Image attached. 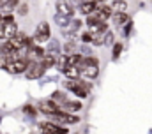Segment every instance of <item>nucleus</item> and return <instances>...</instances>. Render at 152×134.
Masks as SVG:
<instances>
[{
	"instance_id": "nucleus-1",
	"label": "nucleus",
	"mask_w": 152,
	"mask_h": 134,
	"mask_svg": "<svg viewBox=\"0 0 152 134\" xmlns=\"http://www.w3.org/2000/svg\"><path fill=\"white\" fill-rule=\"evenodd\" d=\"M27 35L25 34H14L12 37H9L2 46H0V55H9V53H16L20 51L25 44H27Z\"/></svg>"
},
{
	"instance_id": "nucleus-2",
	"label": "nucleus",
	"mask_w": 152,
	"mask_h": 134,
	"mask_svg": "<svg viewBox=\"0 0 152 134\" xmlns=\"http://www.w3.org/2000/svg\"><path fill=\"white\" fill-rule=\"evenodd\" d=\"M78 69L85 78H96L97 76V60L96 58H81V62L78 64Z\"/></svg>"
},
{
	"instance_id": "nucleus-3",
	"label": "nucleus",
	"mask_w": 152,
	"mask_h": 134,
	"mask_svg": "<svg viewBox=\"0 0 152 134\" xmlns=\"http://www.w3.org/2000/svg\"><path fill=\"white\" fill-rule=\"evenodd\" d=\"M28 66H30V64H28L27 58H18V60H12V62L5 64L4 69H5L7 72H11V74H20V72H25Z\"/></svg>"
},
{
	"instance_id": "nucleus-4",
	"label": "nucleus",
	"mask_w": 152,
	"mask_h": 134,
	"mask_svg": "<svg viewBox=\"0 0 152 134\" xmlns=\"http://www.w3.org/2000/svg\"><path fill=\"white\" fill-rule=\"evenodd\" d=\"M66 87H67L71 92H75L76 95H80V97H87V90H88V85H87V83L71 79V81L66 83Z\"/></svg>"
},
{
	"instance_id": "nucleus-5",
	"label": "nucleus",
	"mask_w": 152,
	"mask_h": 134,
	"mask_svg": "<svg viewBox=\"0 0 152 134\" xmlns=\"http://www.w3.org/2000/svg\"><path fill=\"white\" fill-rule=\"evenodd\" d=\"M87 25H88V28H90L92 32H97V34L106 32V23H104L103 20H99L96 14H90V16H88Z\"/></svg>"
},
{
	"instance_id": "nucleus-6",
	"label": "nucleus",
	"mask_w": 152,
	"mask_h": 134,
	"mask_svg": "<svg viewBox=\"0 0 152 134\" xmlns=\"http://www.w3.org/2000/svg\"><path fill=\"white\" fill-rule=\"evenodd\" d=\"M39 131L42 134H66L67 133L64 127H57L55 124H50V122H41L39 124Z\"/></svg>"
},
{
	"instance_id": "nucleus-7",
	"label": "nucleus",
	"mask_w": 152,
	"mask_h": 134,
	"mask_svg": "<svg viewBox=\"0 0 152 134\" xmlns=\"http://www.w3.org/2000/svg\"><path fill=\"white\" fill-rule=\"evenodd\" d=\"M80 62H81V57L76 55V53H73V55H66V57H62V58L58 60V66H60V69H66V67L78 66Z\"/></svg>"
},
{
	"instance_id": "nucleus-8",
	"label": "nucleus",
	"mask_w": 152,
	"mask_h": 134,
	"mask_svg": "<svg viewBox=\"0 0 152 134\" xmlns=\"http://www.w3.org/2000/svg\"><path fill=\"white\" fill-rule=\"evenodd\" d=\"M39 109H41L42 113H46V115H57V113L60 111V108L55 104V100H42V102L39 104Z\"/></svg>"
},
{
	"instance_id": "nucleus-9",
	"label": "nucleus",
	"mask_w": 152,
	"mask_h": 134,
	"mask_svg": "<svg viewBox=\"0 0 152 134\" xmlns=\"http://www.w3.org/2000/svg\"><path fill=\"white\" fill-rule=\"evenodd\" d=\"M27 78L28 79H37L42 76V72H44V67L41 66V64H30V66L27 67Z\"/></svg>"
},
{
	"instance_id": "nucleus-10",
	"label": "nucleus",
	"mask_w": 152,
	"mask_h": 134,
	"mask_svg": "<svg viewBox=\"0 0 152 134\" xmlns=\"http://www.w3.org/2000/svg\"><path fill=\"white\" fill-rule=\"evenodd\" d=\"M50 39V25L48 23H39L37 30H36V41L44 42Z\"/></svg>"
},
{
	"instance_id": "nucleus-11",
	"label": "nucleus",
	"mask_w": 152,
	"mask_h": 134,
	"mask_svg": "<svg viewBox=\"0 0 152 134\" xmlns=\"http://www.w3.org/2000/svg\"><path fill=\"white\" fill-rule=\"evenodd\" d=\"M57 120H60V122H64V124H78V117L75 115H67V113H62V111H58L57 115H53Z\"/></svg>"
},
{
	"instance_id": "nucleus-12",
	"label": "nucleus",
	"mask_w": 152,
	"mask_h": 134,
	"mask_svg": "<svg viewBox=\"0 0 152 134\" xmlns=\"http://www.w3.org/2000/svg\"><path fill=\"white\" fill-rule=\"evenodd\" d=\"M96 7H97V2H85V4L80 5V12H83V14H92V12L96 11Z\"/></svg>"
},
{
	"instance_id": "nucleus-13",
	"label": "nucleus",
	"mask_w": 152,
	"mask_h": 134,
	"mask_svg": "<svg viewBox=\"0 0 152 134\" xmlns=\"http://www.w3.org/2000/svg\"><path fill=\"white\" fill-rule=\"evenodd\" d=\"M62 72L67 76V78H71V79H76L78 76H80V69L78 66H73V67H66V69H62Z\"/></svg>"
},
{
	"instance_id": "nucleus-14",
	"label": "nucleus",
	"mask_w": 152,
	"mask_h": 134,
	"mask_svg": "<svg viewBox=\"0 0 152 134\" xmlns=\"http://www.w3.org/2000/svg\"><path fill=\"white\" fill-rule=\"evenodd\" d=\"M113 20H115V23H117V25H124V23H127V21H129V16H127L126 12H115Z\"/></svg>"
},
{
	"instance_id": "nucleus-15",
	"label": "nucleus",
	"mask_w": 152,
	"mask_h": 134,
	"mask_svg": "<svg viewBox=\"0 0 152 134\" xmlns=\"http://www.w3.org/2000/svg\"><path fill=\"white\" fill-rule=\"evenodd\" d=\"M126 9H127V5H126L124 0H115L113 9H112V11H115V12H126Z\"/></svg>"
},
{
	"instance_id": "nucleus-16",
	"label": "nucleus",
	"mask_w": 152,
	"mask_h": 134,
	"mask_svg": "<svg viewBox=\"0 0 152 134\" xmlns=\"http://www.w3.org/2000/svg\"><path fill=\"white\" fill-rule=\"evenodd\" d=\"M57 7H58V11H60V12H64V14H67V16L73 12V11H71V7H69L66 2H58V4H57Z\"/></svg>"
},
{
	"instance_id": "nucleus-17",
	"label": "nucleus",
	"mask_w": 152,
	"mask_h": 134,
	"mask_svg": "<svg viewBox=\"0 0 152 134\" xmlns=\"http://www.w3.org/2000/svg\"><path fill=\"white\" fill-rule=\"evenodd\" d=\"M16 5H18V0H7V2L2 5V9H4L5 12H9V11H12Z\"/></svg>"
},
{
	"instance_id": "nucleus-18",
	"label": "nucleus",
	"mask_w": 152,
	"mask_h": 134,
	"mask_svg": "<svg viewBox=\"0 0 152 134\" xmlns=\"http://www.w3.org/2000/svg\"><path fill=\"white\" fill-rule=\"evenodd\" d=\"M53 64H55V58H53V57H46V58L41 62V66L44 67V69H46V67H51Z\"/></svg>"
},
{
	"instance_id": "nucleus-19",
	"label": "nucleus",
	"mask_w": 152,
	"mask_h": 134,
	"mask_svg": "<svg viewBox=\"0 0 152 134\" xmlns=\"http://www.w3.org/2000/svg\"><path fill=\"white\" fill-rule=\"evenodd\" d=\"M66 108L71 109V111H75V109H80V108H81V104H80V102H67Z\"/></svg>"
},
{
	"instance_id": "nucleus-20",
	"label": "nucleus",
	"mask_w": 152,
	"mask_h": 134,
	"mask_svg": "<svg viewBox=\"0 0 152 134\" xmlns=\"http://www.w3.org/2000/svg\"><path fill=\"white\" fill-rule=\"evenodd\" d=\"M18 12H20L21 16H25V14L28 12V5H27V4H21V5H20V9H18Z\"/></svg>"
},
{
	"instance_id": "nucleus-21",
	"label": "nucleus",
	"mask_w": 152,
	"mask_h": 134,
	"mask_svg": "<svg viewBox=\"0 0 152 134\" xmlns=\"http://www.w3.org/2000/svg\"><path fill=\"white\" fill-rule=\"evenodd\" d=\"M32 51H34V53H36L37 57H44V51H42V50H41L39 46H32Z\"/></svg>"
},
{
	"instance_id": "nucleus-22",
	"label": "nucleus",
	"mask_w": 152,
	"mask_h": 134,
	"mask_svg": "<svg viewBox=\"0 0 152 134\" xmlns=\"http://www.w3.org/2000/svg\"><path fill=\"white\" fill-rule=\"evenodd\" d=\"M120 50H122V46H120V44H115V48H113V57H115V58L118 57V53H120Z\"/></svg>"
},
{
	"instance_id": "nucleus-23",
	"label": "nucleus",
	"mask_w": 152,
	"mask_h": 134,
	"mask_svg": "<svg viewBox=\"0 0 152 134\" xmlns=\"http://www.w3.org/2000/svg\"><path fill=\"white\" fill-rule=\"evenodd\" d=\"M81 39H83L85 42H90V41H92V34H83V35H81Z\"/></svg>"
}]
</instances>
